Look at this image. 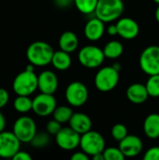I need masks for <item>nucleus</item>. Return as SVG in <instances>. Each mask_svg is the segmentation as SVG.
Wrapping results in <instances>:
<instances>
[{"label": "nucleus", "instance_id": "f257e3e1", "mask_svg": "<svg viewBox=\"0 0 159 160\" xmlns=\"http://www.w3.org/2000/svg\"><path fill=\"white\" fill-rule=\"evenodd\" d=\"M53 53L52 47L41 40L31 43L26 50L27 60L35 67H45L51 64Z\"/></svg>", "mask_w": 159, "mask_h": 160}, {"label": "nucleus", "instance_id": "f03ea898", "mask_svg": "<svg viewBox=\"0 0 159 160\" xmlns=\"http://www.w3.org/2000/svg\"><path fill=\"white\" fill-rule=\"evenodd\" d=\"M124 9L123 0H98L95 15L104 22H112L121 18Z\"/></svg>", "mask_w": 159, "mask_h": 160}, {"label": "nucleus", "instance_id": "7ed1b4c3", "mask_svg": "<svg viewBox=\"0 0 159 160\" xmlns=\"http://www.w3.org/2000/svg\"><path fill=\"white\" fill-rule=\"evenodd\" d=\"M12 88L17 96H31L38 89L37 75L35 71L24 69L14 78Z\"/></svg>", "mask_w": 159, "mask_h": 160}, {"label": "nucleus", "instance_id": "20e7f679", "mask_svg": "<svg viewBox=\"0 0 159 160\" xmlns=\"http://www.w3.org/2000/svg\"><path fill=\"white\" fill-rule=\"evenodd\" d=\"M119 80V71L112 66H107L101 68L96 73L94 83L98 91L110 92L117 86Z\"/></svg>", "mask_w": 159, "mask_h": 160}, {"label": "nucleus", "instance_id": "39448f33", "mask_svg": "<svg viewBox=\"0 0 159 160\" xmlns=\"http://www.w3.org/2000/svg\"><path fill=\"white\" fill-rule=\"evenodd\" d=\"M105 145L106 142L103 136L97 131L91 129L81 135L80 147L82 151L86 153L90 158L97 154L103 153L106 148Z\"/></svg>", "mask_w": 159, "mask_h": 160}, {"label": "nucleus", "instance_id": "423d86ee", "mask_svg": "<svg viewBox=\"0 0 159 160\" xmlns=\"http://www.w3.org/2000/svg\"><path fill=\"white\" fill-rule=\"evenodd\" d=\"M105 58L103 49H100L96 45H86L82 47L78 53L80 64L87 68H97L100 67Z\"/></svg>", "mask_w": 159, "mask_h": 160}, {"label": "nucleus", "instance_id": "0eeeda50", "mask_svg": "<svg viewBox=\"0 0 159 160\" xmlns=\"http://www.w3.org/2000/svg\"><path fill=\"white\" fill-rule=\"evenodd\" d=\"M141 69L147 75L159 74V46L151 45L146 47L140 55Z\"/></svg>", "mask_w": 159, "mask_h": 160}, {"label": "nucleus", "instance_id": "6e6552de", "mask_svg": "<svg viewBox=\"0 0 159 160\" xmlns=\"http://www.w3.org/2000/svg\"><path fill=\"white\" fill-rule=\"evenodd\" d=\"M67 102L72 107L83 106L89 98L86 85L82 82H72L67 85L65 92Z\"/></svg>", "mask_w": 159, "mask_h": 160}, {"label": "nucleus", "instance_id": "1a4fd4ad", "mask_svg": "<svg viewBox=\"0 0 159 160\" xmlns=\"http://www.w3.org/2000/svg\"><path fill=\"white\" fill-rule=\"evenodd\" d=\"M12 132L21 142H30L37 134V125L31 117L21 116L15 121Z\"/></svg>", "mask_w": 159, "mask_h": 160}, {"label": "nucleus", "instance_id": "9d476101", "mask_svg": "<svg viewBox=\"0 0 159 160\" xmlns=\"http://www.w3.org/2000/svg\"><path fill=\"white\" fill-rule=\"evenodd\" d=\"M56 107L57 103L53 95L40 93L33 99L32 111L40 117H47L52 114Z\"/></svg>", "mask_w": 159, "mask_h": 160}, {"label": "nucleus", "instance_id": "9b49d317", "mask_svg": "<svg viewBox=\"0 0 159 160\" xmlns=\"http://www.w3.org/2000/svg\"><path fill=\"white\" fill-rule=\"evenodd\" d=\"M81 134L76 132L70 127L62 128L55 135V142L59 148L65 151H72L80 146Z\"/></svg>", "mask_w": 159, "mask_h": 160}, {"label": "nucleus", "instance_id": "f8f14e48", "mask_svg": "<svg viewBox=\"0 0 159 160\" xmlns=\"http://www.w3.org/2000/svg\"><path fill=\"white\" fill-rule=\"evenodd\" d=\"M21 150V141L13 132L3 130L0 132V158H12Z\"/></svg>", "mask_w": 159, "mask_h": 160}, {"label": "nucleus", "instance_id": "ddd939ff", "mask_svg": "<svg viewBox=\"0 0 159 160\" xmlns=\"http://www.w3.org/2000/svg\"><path fill=\"white\" fill-rule=\"evenodd\" d=\"M119 148L126 158H135L142 152L143 142L140 137L128 134L125 139L119 142Z\"/></svg>", "mask_w": 159, "mask_h": 160}, {"label": "nucleus", "instance_id": "4468645a", "mask_svg": "<svg viewBox=\"0 0 159 160\" xmlns=\"http://www.w3.org/2000/svg\"><path fill=\"white\" fill-rule=\"evenodd\" d=\"M118 29V36L124 39H133L138 37L140 33V26L138 22L129 17H121L116 22Z\"/></svg>", "mask_w": 159, "mask_h": 160}, {"label": "nucleus", "instance_id": "2eb2a0df", "mask_svg": "<svg viewBox=\"0 0 159 160\" xmlns=\"http://www.w3.org/2000/svg\"><path fill=\"white\" fill-rule=\"evenodd\" d=\"M105 22L99 18L95 17L87 21L84 25V36L90 41L99 40L105 33Z\"/></svg>", "mask_w": 159, "mask_h": 160}, {"label": "nucleus", "instance_id": "dca6fc26", "mask_svg": "<svg viewBox=\"0 0 159 160\" xmlns=\"http://www.w3.org/2000/svg\"><path fill=\"white\" fill-rule=\"evenodd\" d=\"M38 89L41 93L53 95L58 88V78L53 71L44 70L37 76Z\"/></svg>", "mask_w": 159, "mask_h": 160}, {"label": "nucleus", "instance_id": "f3484780", "mask_svg": "<svg viewBox=\"0 0 159 160\" xmlns=\"http://www.w3.org/2000/svg\"><path fill=\"white\" fill-rule=\"evenodd\" d=\"M149 97L150 96L145 84L135 82L130 84L127 89V98L134 104H142L148 99Z\"/></svg>", "mask_w": 159, "mask_h": 160}, {"label": "nucleus", "instance_id": "a211bd4d", "mask_svg": "<svg viewBox=\"0 0 159 160\" xmlns=\"http://www.w3.org/2000/svg\"><path fill=\"white\" fill-rule=\"evenodd\" d=\"M68 124L72 129L81 135L92 129V120L83 112H74Z\"/></svg>", "mask_w": 159, "mask_h": 160}, {"label": "nucleus", "instance_id": "6ab92c4d", "mask_svg": "<svg viewBox=\"0 0 159 160\" xmlns=\"http://www.w3.org/2000/svg\"><path fill=\"white\" fill-rule=\"evenodd\" d=\"M143 131L150 140L159 138V113H150L143 122Z\"/></svg>", "mask_w": 159, "mask_h": 160}, {"label": "nucleus", "instance_id": "aec40b11", "mask_svg": "<svg viewBox=\"0 0 159 160\" xmlns=\"http://www.w3.org/2000/svg\"><path fill=\"white\" fill-rule=\"evenodd\" d=\"M58 45L60 50L71 53L77 50L79 46V38L74 32L66 31L60 36Z\"/></svg>", "mask_w": 159, "mask_h": 160}, {"label": "nucleus", "instance_id": "412c9836", "mask_svg": "<svg viewBox=\"0 0 159 160\" xmlns=\"http://www.w3.org/2000/svg\"><path fill=\"white\" fill-rule=\"evenodd\" d=\"M51 64L53 66L55 69L64 71L70 68L72 64V59L71 56L69 55V52L59 50L54 52Z\"/></svg>", "mask_w": 159, "mask_h": 160}, {"label": "nucleus", "instance_id": "4be33fe9", "mask_svg": "<svg viewBox=\"0 0 159 160\" xmlns=\"http://www.w3.org/2000/svg\"><path fill=\"white\" fill-rule=\"evenodd\" d=\"M124 52L123 44L118 40L109 41L103 48V52L106 58L109 59H117L119 58Z\"/></svg>", "mask_w": 159, "mask_h": 160}, {"label": "nucleus", "instance_id": "5701e85b", "mask_svg": "<svg viewBox=\"0 0 159 160\" xmlns=\"http://www.w3.org/2000/svg\"><path fill=\"white\" fill-rule=\"evenodd\" d=\"M13 107L15 111L20 113H26L32 111L33 108V99L29 96H18L13 102Z\"/></svg>", "mask_w": 159, "mask_h": 160}, {"label": "nucleus", "instance_id": "b1692460", "mask_svg": "<svg viewBox=\"0 0 159 160\" xmlns=\"http://www.w3.org/2000/svg\"><path fill=\"white\" fill-rule=\"evenodd\" d=\"M73 113L74 112L70 107L62 105V106H57L55 108L54 112H52V117L53 119L60 122L61 124H65L69 122Z\"/></svg>", "mask_w": 159, "mask_h": 160}, {"label": "nucleus", "instance_id": "393cba45", "mask_svg": "<svg viewBox=\"0 0 159 160\" xmlns=\"http://www.w3.org/2000/svg\"><path fill=\"white\" fill-rule=\"evenodd\" d=\"M98 0H74V5L77 9L82 14L95 13Z\"/></svg>", "mask_w": 159, "mask_h": 160}, {"label": "nucleus", "instance_id": "a878e982", "mask_svg": "<svg viewBox=\"0 0 159 160\" xmlns=\"http://www.w3.org/2000/svg\"><path fill=\"white\" fill-rule=\"evenodd\" d=\"M50 142H51V138H50V134L48 132L47 133L46 132H39V133L37 132V134L32 139L30 143L34 148L40 149V148H44V147L48 146Z\"/></svg>", "mask_w": 159, "mask_h": 160}, {"label": "nucleus", "instance_id": "bb28decb", "mask_svg": "<svg viewBox=\"0 0 159 160\" xmlns=\"http://www.w3.org/2000/svg\"><path fill=\"white\" fill-rule=\"evenodd\" d=\"M145 86L150 97L159 98V74L151 75L147 80Z\"/></svg>", "mask_w": 159, "mask_h": 160}, {"label": "nucleus", "instance_id": "cd10ccee", "mask_svg": "<svg viewBox=\"0 0 159 160\" xmlns=\"http://www.w3.org/2000/svg\"><path fill=\"white\" fill-rule=\"evenodd\" d=\"M103 156L105 160H124L126 158L125 155L118 147H108L103 151Z\"/></svg>", "mask_w": 159, "mask_h": 160}, {"label": "nucleus", "instance_id": "c85d7f7f", "mask_svg": "<svg viewBox=\"0 0 159 160\" xmlns=\"http://www.w3.org/2000/svg\"><path fill=\"white\" fill-rule=\"evenodd\" d=\"M111 133H112V138L117 142H121L123 139H125L128 135V131H127V127L121 123L115 124L112 128Z\"/></svg>", "mask_w": 159, "mask_h": 160}, {"label": "nucleus", "instance_id": "c756f323", "mask_svg": "<svg viewBox=\"0 0 159 160\" xmlns=\"http://www.w3.org/2000/svg\"><path fill=\"white\" fill-rule=\"evenodd\" d=\"M62 128V124L55 119L50 120L46 125V130L50 135H56Z\"/></svg>", "mask_w": 159, "mask_h": 160}, {"label": "nucleus", "instance_id": "7c9ffc66", "mask_svg": "<svg viewBox=\"0 0 159 160\" xmlns=\"http://www.w3.org/2000/svg\"><path fill=\"white\" fill-rule=\"evenodd\" d=\"M144 160H159V147L155 146L152 148H149L144 156H143Z\"/></svg>", "mask_w": 159, "mask_h": 160}, {"label": "nucleus", "instance_id": "2f4dec72", "mask_svg": "<svg viewBox=\"0 0 159 160\" xmlns=\"http://www.w3.org/2000/svg\"><path fill=\"white\" fill-rule=\"evenodd\" d=\"M8 100H9L8 92L4 88H0V110L3 109L7 104Z\"/></svg>", "mask_w": 159, "mask_h": 160}, {"label": "nucleus", "instance_id": "473e14b6", "mask_svg": "<svg viewBox=\"0 0 159 160\" xmlns=\"http://www.w3.org/2000/svg\"><path fill=\"white\" fill-rule=\"evenodd\" d=\"M13 160H31L32 159V157L25 151H21L19 150L15 155L14 157L12 158Z\"/></svg>", "mask_w": 159, "mask_h": 160}, {"label": "nucleus", "instance_id": "72a5a7b5", "mask_svg": "<svg viewBox=\"0 0 159 160\" xmlns=\"http://www.w3.org/2000/svg\"><path fill=\"white\" fill-rule=\"evenodd\" d=\"M89 158H90V157L83 151L76 152L71 156V160H88Z\"/></svg>", "mask_w": 159, "mask_h": 160}, {"label": "nucleus", "instance_id": "f704fd0d", "mask_svg": "<svg viewBox=\"0 0 159 160\" xmlns=\"http://www.w3.org/2000/svg\"><path fill=\"white\" fill-rule=\"evenodd\" d=\"M54 4L59 7V8H67L69 7L72 3L74 4V0H53Z\"/></svg>", "mask_w": 159, "mask_h": 160}, {"label": "nucleus", "instance_id": "c9c22d12", "mask_svg": "<svg viewBox=\"0 0 159 160\" xmlns=\"http://www.w3.org/2000/svg\"><path fill=\"white\" fill-rule=\"evenodd\" d=\"M107 33L112 36V37H114L116 35H118V29H117V25L116 23L115 24H110L108 27H107Z\"/></svg>", "mask_w": 159, "mask_h": 160}, {"label": "nucleus", "instance_id": "e433bc0d", "mask_svg": "<svg viewBox=\"0 0 159 160\" xmlns=\"http://www.w3.org/2000/svg\"><path fill=\"white\" fill-rule=\"evenodd\" d=\"M5 128H6V118L0 110V132L5 130Z\"/></svg>", "mask_w": 159, "mask_h": 160}, {"label": "nucleus", "instance_id": "4c0bfd02", "mask_svg": "<svg viewBox=\"0 0 159 160\" xmlns=\"http://www.w3.org/2000/svg\"><path fill=\"white\" fill-rule=\"evenodd\" d=\"M92 158L94 160H105L104 158V156H103V153H99V154H97L95 156L92 157Z\"/></svg>", "mask_w": 159, "mask_h": 160}, {"label": "nucleus", "instance_id": "58836bf2", "mask_svg": "<svg viewBox=\"0 0 159 160\" xmlns=\"http://www.w3.org/2000/svg\"><path fill=\"white\" fill-rule=\"evenodd\" d=\"M155 18H156L157 22L159 23V4L157 5V8L156 9V12H155Z\"/></svg>", "mask_w": 159, "mask_h": 160}, {"label": "nucleus", "instance_id": "ea45409f", "mask_svg": "<svg viewBox=\"0 0 159 160\" xmlns=\"http://www.w3.org/2000/svg\"><path fill=\"white\" fill-rule=\"evenodd\" d=\"M112 67H113L115 69H117L118 71H120V70H121V65H120V64H118V63L113 64V65H112Z\"/></svg>", "mask_w": 159, "mask_h": 160}, {"label": "nucleus", "instance_id": "a19ab883", "mask_svg": "<svg viewBox=\"0 0 159 160\" xmlns=\"http://www.w3.org/2000/svg\"><path fill=\"white\" fill-rule=\"evenodd\" d=\"M153 1H154L155 3H157V5H158V4H159V0H153Z\"/></svg>", "mask_w": 159, "mask_h": 160}]
</instances>
